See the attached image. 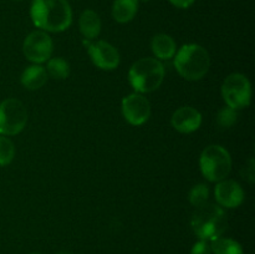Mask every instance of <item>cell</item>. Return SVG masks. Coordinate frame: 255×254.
I'll return each instance as SVG.
<instances>
[{
	"label": "cell",
	"mask_w": 255,
	"mask_h": 254,
	"mask_svg": "<svg viewBox=\"0 0 255 254\" xmlns=\"http://www.w3.org/2000/svg\"><path fill=\"white\" fill-rule=\"evenodd\" d=\"M30 16L39 29L61 32L71 25L72 10L67 0H32Z\"/></svg>",
	"instance_id": "6da1fadb"
},
{
	"label": "cell",
	"mask_w": 255,
	"mask_h": 254,
	"mask_svg": "<svg viewBox=\"0 0 255 254\" xmlns=\"http://www.w3.org/2000/svg\"><path fill=\"white\" fill-rule=\"evenodd\" d=\"M228 226V218L223 207L213 203H204L197 207L192 214L191 227L201 241L212 242L222 237Z\"/></svg>",
	"instance_id": "7a4b0ae2"
},
{
	"label": "cell",
	"mask_w": 255,
	"mask_h": 254,
	"mask_svg": "<svg viewBox=\"0 0 255 254\" xmlns=\"http://www.w3.org/2000/svg\"><path fill=\"white\" fill-rule=\"evenodd\" d=\"M177 72L189 81L203 79L211 66L209 54L203 46L197 44L183 45L174 55Z\"/></svg>",
	"instance_id": "3957f363"
},
{
	"label": "cell",
	"mask_w": 255,
	"mask_h": 254,
	"mask_svg": "<svg viewBox=\"0 0 255 254\" xmlns=\"http://www.w3.org/2000/svg\"><path fill=\"white\" fill-rule=\"evenodd\" d=\"M164 66L158 59L143 57L134 62L128 71V81L134 91L147 94L158 89L164 80Z\"/></svg>",
	"instance_id": "277c9868"
},
{
	"label": "cell",
	"mask_w": 255,
	"mask_h": 254,
	"mask_svg": "<svg viewBox=\"0 0 255 254\" xmlns=\"http://www.w3.org/2000/svg\"><path fill=\"white\" fill-rule=\"evenodd\" d=\"M202 174L209 182L226 179L232 169V157L229 152L219 144H211L203 149L199 158Z\"/></svg>",
	"instance_id": "5b68a950"
},
{
	"label": "cell",
	"mask_w": 255,
	"mask_h": 254,
	"mask_svg": "<svg viewBox=\"0 0 255 254\" xmlns=\"http://www.w3.org/2000/svg\"><path fill=\"white\" fill-rule=\"evenodd\" d=\"M222 96L227 106L232 109L248 107L252 100V86L248 77L239 72L228 75L222 85Z\"/></svg>",
	"instance_id": "8992f818"
},
{
	"label": "cell",
	"mask_w": 255,
	"mask_h": 254,
	"mask_svg": "<svg viewBox=\"0 0 255 254\" xmlns=\"http://www.w3.org/2000/svg\"><path fill=\"white\" fill-rule=\"evenodd\" d=\"M27 111L25 105L16 99L0 102V134L15 136L26 126Z\"/></svg>",
	"instance_id": "52a82bcc"
},
{
	"label": "cell",
	"mask_w": 255,
	"mask_h": 254,
	"mask_svg": "<svg viewBox=\"0 0 255 254\" xmlns=\"http://www.w3.org/2000/svg\"><path fill=\"white\" fill-rule=\"evenodd\" d=\"M54 44L50 35L44 30H35L30 32L22 44V52L29 61L42 64L51 59Z\"/></svg>",
	"instance_id": "ba28073f"
},
{
	"label": "cell",
	"mask_w": 255,
	"mask_h": 254,
	"mask_svg": "<svg viewBox=\"0 0 255 254\" xmlns=\"http://www.w3.org/2000/svg\"><path fill=\"white\" fill-rule=\"evenodd\" d=\"M122 115L128 124L141 126L151 116V104L143 95L134 92L122 100Z\"/></svg>",
	"instance_id": "9c48e42d"
},
{
	"label": "cell",
	"mask_w": 255,
	"mask_h": 254,
	"mask_svg": "<svg viewBox=\"0 0 255 254\" xmlns=\"http://www.w3.org/2000/svg\"><path fill=\"white\" fill-rule=\"evenodd\" d=\"M84 44L87 46V51H89L92 62L99 69L110 71V70H115L119 67L120 54L114 45L104 41V40L96 42H89L84 40Z\"/></svg>",
	"instance_id": "30bf717a"
},
{
	"label": "cell",
	"mask_w": 255,
	"mask_h": 254,
	"mask_svg": "<svg viewBox=\"0 0 255 254\" xmlns=\"http://www.w3.org/2000/svg\"><path fill=\"white\" fill-rule=\"evenodd\" d=\"M218 206L226 208H237L244 201V191L238 182L233 179H222L214 189Z\"/></svg>",
	"instance_id": "8fae6325"
},
{
	"label": "cell",
	"mask_w": 255,
	"mask_h": 254,
	"mask_svg": "<svg viewBox=\"0 0 255 254\" xmlns=\"http://www.w3.org/2000/svg\"><path fill=\"white\" fill-rule=\"evenodd\" d=\"M172 126L181 133H192L202 125V115L198 110L191 106L179 107L172 115Z\"/></svg>",
	"instance_id": "7c38bea8"
},
{
	"label": "cell",
	"mask_w": 255,
	"mask_h": 254,
	"mask_svg": "<svg viewBox=\"0 0 255 254\" xmlns=\"http://www.w3.org/2000/svg\"><path fill=\"white\" fill-rule=\"evenodd\" d=\"M49 75H47L46 69L39 64L31 65L27 66L26 69L22 71L21 74V81L22 86L27 90H39L46 84Z\"/></svg>",
	"instance_id": "4fadbf2b"
},
{
	"label": "cell",
	"mask_w": 255,
	"mask_h": 254,
	"mask_svg": "<svg viewBox=\"0 0 255 254\" xmlns=\"http://www.w3.org/2000/svg\"><path fill=\"white\" fill-rule=\"evenodd\" d=\"M79 27L85 39H96L101 31V19H100L99 14L90 9L82 11L79 19Z\"/></svg>",
	"instance_id": "5bb4252c"
},
{
	"label": "cell",
	"mask_w": 255,
	"mask_h": 254,
	"mask_svg": "<svg viewBox=\"0 0 255 254\" xmlns=\"http://www.w3.org/2000/svg\"><path fill=\"white\" fill-rule=\"evenodd\" d=\"M151 47L159 60H171L177 52V44L173 37L167 34H158L152 39Z\"/></svg>",
	"instance_id": "9a60e30c"
},
{
	"label": "cell",
	"mask_w": 255,
	"mask_h": 254,
	"mask_svg": "<svg viewBox=\"0 0 255 254\" xmlns=\"http://www.w3.org/2000/svg\"><path fill=\"white\" fill-rule=\"evenodd\" d=\"M138 10V0H115L112 5V16L120 24L131 21Z\"/></svg>",
	"instance_id": "2e32d148"
},
{
	"label": "cell",
	"mask_w": 255,
	"mask_h": 254,
	"mask_svg": "<svg viewBox=\"0 0 255 254\" xmlns=\"http://www.w3.org/2000/svg\"><path fill=\"white\" fill-rule=\"evenodd\" d=\"M211 251L214 254H244L243 248L238 242L223 237L211 242Z\"/></svg>",
	"instance_id": "e0dca14e"
},
{
	"label": "cell",
	"mask_w": 255,
	"mask_h": 254,
	"mask_svg": "<svg viewBox=\"0 0 255 254\" xmlns=\"http://www.w3.org/2000/svg\"><path fill=\"white\" fill-rule=\"evenodd\" d=\"M46 71L47 75L52 79L65 80L70 75V65L66 60L61 57H54V59L47 60Z\"/></svg>",
	"instance_id": "ac0fdd59"
},
{
	"label": "cell",
	"mask_w": 255,
	"mask_h": 254,
	"mask_svg": "<svg viewBox=\"0 0 255 254\" xmlns=\"http://www.w3.org/2000/svg\"><path fill=\"white\" fill-rule=\"evenodd\" d=\"M15 157V146L10 138L0 134V167L7 166Z\"/></svg>",
	"instance_id": "d6986e66"
},
{
	"label": "cell",
	"mask_w": 255,
	"mask_h": 254,
	"mask_svg": "<svg viewBox=\"0 0 255 254\" xmlns=\"http://www.w3.org/2000/svg\"><path fill=\"white\" fill-rule=\"evenodd\" d=\"M208 197H209V189L206 184H196L193 188L191 189L188 194V199L191 202L192 206L197 207H201L203 206L204 203H207L208 201Z\"/></svg>",
	"instance_id": "ffe728a7"
},
{
	"label": "cell",
	"mask_w": 255,
	"mask_h": 254,
	"mask_svg": "<svg viewBox=\"0 0 255 254\" xmlns=\"http://www.w3.org/2000/svg\"><path fill=\"white\" fill-rule=\"evenodd\" d=\"M238 119V112L237 110L232 109L229 106H224L219 110L218 115H217V124L222 128H229L233 126Z\"/></svg>",
	"instance_id": "44dd1931"
},
{
	"label": "cell",
	"mask_w": 255,
	"mask_h": 254,
	"mask_svg": "<svg viewBox=\"0 0 255 254\" xmlns=\"http://www.w3.org/2000/svg\"><path fill=\"white\" fill-rule=\"evenodd\" d=\"M191 254H212L211 246L206 241H199L192 247Z\"/></svg>",
	"instance_id": "7402d4cb"
},
{
	"label": "cell",
	"mask_w": 255,
	"mask_h": 254,
	"mask_svg": "<svg viewBox=\"0 0 255 254\" xmlns=\"http://www.w3.org/2000/svg\"><path fill=\"white\" fill-rule=\"evenodd\" d=\"M244 169H246V174H244V178L248 179L251 183H253V182H254V159L253 158H249L248 163L246 164Z\"/></svg>",
	"instance_id": "603a6c76"
},
{
	"label": "cell",
	"mask_w": 255,
	"mask_h": 254,
	"mask_svg": "<svg viewBox=\"0 0 255 254\" xmlns=\"http://www.w3.org/2000/svg\"><path fill=\"white\" fill-rule=\"evenodd\" d=\"M194 1L196 0H169V2L178 9H187V7L192 6Z\"/></svg>",
	"instance_id": "cb8c5ba5"
},
{
	"label": "cell",
	"mask_w": 255,
	"mask_h": 254,
	"mask_svg": "<svg viewBox=\"0 0 255 254\" xmlns=\"http://www.w3.org/2000/svg\"><path fill=\"white\" fill-rule=\"evenodd\" d=\"M57 254H71L70 253V252H65V251H62V252H59V253Z\"/></svg>",
	"instance_id": "d4e9b609"
},
{
	"label": "cell",
	"mask_w": 255,
	"mask_h": 254,
	"mask_svg": "<svg viewBox=\"0 0 255 254\" xmlns=\"http://www.w3.org/2000/svg\"><path fill=\"white\" fill-rule=\"evenodd\" d=\"M15 1H22V0H15Z\"/></svg>",
	"instance_id": "484cf974"
},
{
	"label": "cell",
	"mask_w": 255,
	"mask_h": 254,
	"mask_svg": "<svg viewBox=\"0 0 255 254\" xmlns=\"http://www.w3.org/2000/svg\"><path fill=\"white\" fill-rule=\"evenodd\" d=\"M31 254H41V253H31Z\"/></svg>",
	"instance_id": "4316f807"
}]
</instances>
